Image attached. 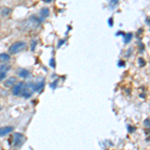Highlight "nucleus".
Returning <instances> with one entry per match:
<instances>
[{"mask_svg":"<svg viewBox=\"0 0 150 150\" xmlns=\"http://www.w3.org/2000/svg\"><path fill=\"white\" fill-rule=\"evenodd\" d=\"M41 19L38 18L37 16H30L25 22L23 23V28L24 30H32V29H35L36 27L40 25L41 23Z\"/></svg>","mask_w":150,"mask_h":150,"instance_id":"f257e3e1","label":"nucleus"},{"mask_svg":"<svg viewBox=\"0 0 150 150\" xmlns=\"http://www.w3.org/2000/svg\"><path fill=\"white\" fill-rule=\"evenodd\" d=\"M26 49V43L24 41H17V42L13 43L8 49V52L10 54H17L21 51Z\"/></svg>","mask_w":150,"mask_h":150,"instance_id":"f03ea898","label":"nucleus"},{"mask_svg":"<svg viewBox=\"0 0 150 150\" xmlns=\"http://www.w3.org/2000/svg\"><path fill=\"white\" fill-rule=\"evenodd\" d=\"M24 85H25V83L22 81L18 82V83H15L12 86V94H13L14 96H21Z\"/></svg>","mask_w":150,"mask_h":150,"instance_id":"7ed1b4c3","label":"nucleus"},{"mask_svg":"<svg viewBox=\"0 0 150 150\" xmlns=\"http://www.w3.org/2000/svg\"><path fill=\"white\" fill-rule=\"evenodd\" d=\"M44 83H45L44 79H41V80L38 82H30L29 85H30L33 93H34V92H40L43 89V87H44Z\"/></svg>","mask_w":150,"mask_h":150,"instance_id":"20e7f679","label":"nucleus"},{"mask_svg":"<svg viewBox=\"0 0 150 150\" xmlns=\"http://www.w3.org/2000/svg\"><path fill=\"white\" fill-rule=\"evenodd\" d=\"M13 146H21L24 141V136L21 133H14L13 134Z\"/></svg>","mask_w":150,"mask_h":150,"instance_id":"39448f33","label":"nucleus"},{"mask_svg":"<svg viewBox=\"0 0 150 150\" xmlns=\"http://www.w3.org/2000/svg\"><path fill=\"white\" fill-rule=\"evenodd\" d=\"M13 131V127L12 126H4V127H0V137L2 136H6L7 134L11 133Z\"/></svg>","mask_w":150,"mask_h":150,"instance_id":"423d86ee","label":"nucleus"},{"mask_svg":"<svg viewBox=\"0 0 150 150\" xmlns=\"http://www.w3.org/2000/svg\"><path fill=\"white\" fill-rule=\"evenodd\" d=\"M17 74H18L19 77H21V78H28L29 75H30V72H29L27 69L21 68L17 71Z\"/></svg>","mask_w":150,"mask_h":150,"instance_id":"0eeeda50","label":"nucleus"},{"mask_svg":"<svg viewBox=\"0 0 150 150\" xmlns=\"http://www.w3.org/2000/svg\"><path fill=\"white\" fill-rule=\"evenodd\" d=\"M40 19L41 20H43L44 18H46L49 16V9L47 8V7H43L42 9L40 10Z\"/></svg>","mask_w":150,"mask_h":150,"instance_id":"6e6552de","label":"nucleus"},{"mask_svg":"<svg viewBox=\"0 0 150 150\" xmlns=\"http://www.w3.org/2000/svg\"><path fill=\"white\" fill-rule=\"evenodd\" d=\"M15 83H16L15 77H10V78H8L5 82H4V85H5L6 87H12Z\"/></svg>","mask_w":150,"mask_h":150,"instance_id":"1a4fd4ad","label":"nucleus"},{"mask_svg":"<svg viewBox=\"0 0 150 150\" xmlns=\"http://www.w3.org/2000/svg\"><path fill=\"white\" fill-rule=\"evenodd\" d=\"M9 60H10V55L7 54V53H0V62L6 63Z\"/></svg>","mask_w":150,"mask_h":150,"instance_id":"9d476101","label":"nucleus"},{"mask_svg":"<svg viewBox=\"0 0 150 150\" xmlns=\"http://www.w3.org/2000/svg\"><path fill=\"white\" fill-rule=\"evenodd\" d=\"M11 9L10 8H7V7H3V8L1 9V11H0V13H1L2 16H8L9 14L11 13Z\"/></svg>","mask_w":150,"mask_h":150,"instance_id":"9b49d317","label":"nucleus"},{"mask_svg":"<svg viewBox=\"0 0 150 150\" xmlns=\"http://www.w3.org/2000/svg\"><path fill=\"white\" fill-rule=\"evenodd\" d=\"M123 38H124V43H129L132 39V33L123 34Z\"/></svg>","mask_w":150,"mask_h":150,"instance_id":"f8f14e48","label":"nucleus"},{"mask_svg":"<svg viewBox=\"0 0 150 150\" xmlns=\"http://www.w3.org/2000/svg\"><path fill=\"white\" fill-rule=\"evenodd\" d=\"M9 69H10V67L6 64H2L1 66H0V71H2V72H7Z\"/></svg>","mask_w":150,"mask_h":150,"instance_id":"ddd939ff","label":"nucleus"},{"mask_svg":"<svg viewBox=\"0 0 150 150\" xmlns=\"http://www.w3.org/2000/svg\"><path fill=\"white\" fill-rule=\"evenodd\" d=\"M118 2H119V0H109V5L111 8H114L118 4Z\"/></svg>","mask_w":150,"mask_h":150,"instance_id":"4468645a","label":"nucleus"},{"mask_svg":"<svg viewBox=\"0 0 150 150\" xmlns=\"http://www.w3.org/2000/svg\"><path fill=\"white\" fill-rule=\"evenodd\" d=\"M57 84H58V79H56V80H54L52 82L51 84H50V87H51L52 89H55L57 87Z\"/></svg>","mask_w":150,"mask_h":150,"instance_id":"2eb2a0df","label":"nucleus"},{"mask_svg":"<svg viewBox=\"0 0 150 150\" xmlns=\"http://www.w3.org/2000/svg\"><path fill=\"white\" fill-rule=\"evenodd\" d=\"M6 77V72H2L0 71V81H2L4 78Z\"/></svg>","mask_w":150,"mask_h":150,"instance_id":"dca6fc26","label":"nucleus"},{"mask_svg":"<svg viewBox=\"0 0 150 150\" xmlns=\"http://www.w3.org/2000/svg\"><path fill=\"white\" fill-rule=\"evenodd\" d=\"M138 62H139V65H140V66H144V65L146 64V62L144 61L143 58H139V59H138Z\"/></svg>","mask_w":150,"mask_h":150,"instance_id":"f3484780","label":"nucleus"},{"mask_svg":"<svg viewBox=\"0 0 150 150\" xmlns=\"http://www.w3.org/2000/svg\"><path fill=\"white\" fill-rule=\"evenodd\" d=\"M49 64H50V66L54 68V67H55V59H54V58H51V60H50Z\"/></svg>","mask_w":150,"mask_h":150,"instance_id":"a211bd4d","label":"nucleus"},{"mask_svg":"<svg viewBox=\"0 0 150 150\" xmlns=\"http://www.w3.org/2000/svg\"><path fill=\"white\" fill-rule=\"evenodd\" d=\"M31 44H32V45H31V50H32V51H33V50L35 49V46H36V41L32 40V42H31Z\"/></svg>","mask_w":150,"mask_h":150,"instance_id":"6ab92c4d","label":"nucleus"},{"mask_svg":"<svg viewBox=\"0 0 150 150\" xmlns=\"http://www.w3.org/2000/svg\"><path fill=\"white\" fill-rule=\"evenodd\" d=\"M144 125L146 127H149V119H148V118H147L146 120H144Z\"/></svg>","mask_w":150,"mask_h":150,"instance_id":"aec40b11","label":"nucleus"},{"mask_svg":"<svg viewBox=\"0 0 150 150\" xmlns=\"http://www.w3.org/2000/svg\"><path fill=\"white\" fill-rule=\"evenodd\" d=\"M64 42H65V40H60L59 42H58L57 46H58V47H61V46H62V44H63Z\"/></svg>","mask_w":150,"mask_h":150,"instance_id":"412c9836","label":"nucleus"},{"mask_svg":"<svg viewBox=\"0 0 150 150\" xmlns=\"http://www.w3.org/2000/svg\"><path fill=\"white\" fill-rule=\"evenodd\" d=\"M118 65H119V66H124L125 63L122 61V60H120V62H119V63H118Z\"/></svg>","mask_w":150,"mask_h":150,"instance_id":"4be33fe9","label":"nucleus"},{"mask_svg":"<svg viewBox=\"0 0 150 150\" xmlns=\"http://www.w3.org/2000/svg\"><path fill=\"white\" fill-rule=\"evenodd\" d=\"M108 23H109L110 26H112V18H109V22H108Z\"/></svg>","mask_w":150,"mask_h":150,"instance_id":"5701e85b","label":"nucleus"},{"mask_svg":"<svg viewBox=\"0 0 150 150\" xmlns=\"http://www.w3.org/2000/svg\"><path fill=\"white\" fill-rule=\"evenodd\" d=\"M45 2H46V3H50V2H52L53 0H44Z\"/></svg>","mask_w":150,"mask_h":150,"instance_id":"b1692460","label":"nucleus"}]
</instances>
